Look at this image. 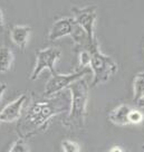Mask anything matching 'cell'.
I'll use <instances>...</instances> for the list:
<instances>
[{"instance_id": "ba28073f", "label": "cell", "mask_w": 144, "mask_h": 152, "mask_svg": "<svg viewBox=\"0 0 144 152\" xmlns=\"http://www.w3.org/2000/svg\"><path fill=\"white\" fill-rule=\"evenodd\" d=\"M26 101H27V96L24 94L20 95L18 99L12 101L8 105H6L5 109L0 112V121L7 122V123L18 121L21 116V111H23Z\"/></svg>"}, {"instance_id": "ffe728a7", "label": "cell", "mask_w": 144, "mask_h": 152, "mask_svg": "<svg viewBox=\"0 0 144 152\" xmlns=\"http://www.w3.org/2000/svg\"><path fill=\"white\" fill-rule=\"evenodd\" d=\"M136 104H137V106H140V107H144V96L141 100H139L136 102Z\"/></svg>"}, {"instance_id": "7c38bea8", "label": "cell", "mask_w": 144, "mask_h": 152, "mask_svg": "<svg viewBox=\"0 0 144 152\" xmlns=\"http://www.w3.org/2000/svg\"><path fill=\"white\" fill-rule=\"evenodd\" d=\"M133 100L137 102L144 96V72L137 73L133 81Z\"/></svg>"}, {"instance_id": "52a82bcc", "label": "cell", "mask_w": 144, "mask_h": 152, "mask_svg": "<svg viewBox=\"0 0 144 152\" xmlns=\"http://www.w3.org/2000/svg\"><path fill=\"white\" fill-rule=\"evenodd\" d=\"M77 27V21L74 17H64L56 20L50 28L48 39L50 42H55L65 36L72 37Z\"/></svg>"}, {"instance_id": "6da1fadb", "label": "cell", "mask_w": 144, "mask_h": 152, "mask_svg": "<svg viewBox=\"0 0 144 152\" xmlns=\"http://www.w3.org/2000/svg\"><path fill=\"white\" fill-rule=\"evenodd\" d=\"M69 107L60 106L54 101L35 102L27 110V113L17 124V133L21 139H29L46 131L50 120Z\"/></svg>"}, {"instance_id": "44dd1931", "label": "cell", "mask_w": 144, "mask_h": 152, "mask_svg": "<svg viewBox=\"0 0 144 152\" xmlns=\"http://www.w3.org/2000/svg\"><path fill=\"white\" fill-rule=\"evenodd\" d=\"M142 149H143V150H144V144H143V145H142Z\"/></svg>"}, {"instance_id": "5bb4252c", "label": "cell", "mask_w": 144, "mask_h": 152, "mask_svg": "<svg viewBox=\"0 0 144 152\" xmlns=\"http://www.w3.org/2000/svg\"><path fill=\"white\" fill-rule=\"evenodd\" d=\"M143 121H144V114L141 111L135 109L131 110L130 115H129V122H130V124L136 125V124L142 123Z\"/></svg>"}, {"instance_id": "9c48e42d", "label": "cell", "mask_w": 144, "mask_h": 152, "mask_svg": "<svg viewBox=\"0 0 144 152\" xmlns=\"http://www.w3.org/2000/svg\"><path fill=\"white\" fill-rule=\"evenodd\" d=\"M30 31L31 28L29 26H21V25H17L14 26L11 31H10V38L12 40V43L17 46V47L25 49L29 40V36H30Z\"/></svg>"}, {"instance_id": "e0dca14e", "label": "cell", "mask_w": 144, "mask_h": 152, "mask_svg": "<svg viewBox=\"0 0 144 152\" xmlns=\"http://www.w3.org/2000/svg\"><path fill=\"white\" fill-rule=\"evenodd\" d=\"M6 90H7V84L0 83V103H1V99H2V95H4Z\"/></svg>"}, {"instance_id": "7a4b0ae2", "label": "cell", "mask_w": 144, "mask_h": 152, "mask_svg": "<svg viewBox=\"0 0 144 152\" xmlns=\"http://www.w3.org/2000/svg\"><path fill=\"white\" fill-rule=\"evenodd\" d=\"M68 90L71 92V107L64 125L71 130H79L85 125L86 120L88 85L84 78H81L69 85Z\"/></svg>"}, {"instance_id": "8992f818", "label": "cell", "mask_w": 144, "mask_h": 152, "mask_svg": "<svg viewBox=\"0 0 144 152\" xmlns=\"http://www.w3.org/2000/svg\"><path fill=\"white\" fill-rule=\"evenodd\" d=\"M60 55H62L60 50L54 47H48L38 50L36 53V65H35L33 73L30 75V80L31 81L37 80V77L45 69H48L52 73V75L57 74L56 69H55V64H56L58 58L60 57Z\"/></svg>"}, {"instance_id": "9a60e30c", "label": "cell", "mask_w": 144, "mask_h": 152, "mask_svg": "<svg viewBox=\"0 0 144 152\" xmlns=\"http://www.w3.org/2000/svg\"><path fill=\"white\" fill-rule=\"evenodd\" d=\"M8 152H29V148L25 139L19 138L18 140H16V142L12 144L11 149Z\"/></svg>"}, {"instance_id": "5b68a950", "label": "cell", "mask_w": 144, "mask_h": 152, "mask_svg": "<svg viewBox=\"0 0 144 152\" xmlns=\"http://www.w3.org/2000/svg\"><path fill=\"white\" fill-rule=\"evenodd\" d=\"M91 67H86V68H81L79 71L71 74H55L47 82L44 90V95L46 97H50L55 94H58L64 88H68L69 85H72L74 82L81 80L88 73H91Z\"/></svg>"}, {"instance_id": "8fae6325", "label": "cell", "mask_w": 144, "mask_h": 152, "mask_svg": "<svg viewBox=\"0 0 144 152\" xmlns=\"http://www.w3.org/2000/svg\"><path fill=\"white\" fill-rule=\"evenodd\" d=\"M14 63V54L11 49L6 46H0V73L10 71Z\"/></svg>"}, {"instance_id": "ac0fdd59", "label": "cell", "mask_w": 144, "mask_h": 152, "mask_svg": "<svg viewBox=\"0 0 144 152\" xmlns=\"http://www.w3.org/2000/svg\"><path fill=\"white\" fill-rule=\"evenodd\" d=\"M4 26H5V21H4V14L0 10V33H2L4 30Z\"/></svg>"}, {"instance_id": "2e32d148", "label": "cell", "mask_w": 144, "mask_h": 152, "mask_svg": "<svg viewBox=\"0 0 144 152\" xmlns=\"http://www.w3.org/2000/svg\"><path fill=\"white\" fill-rule=\"evenodd\" d=\"M91 53L86 50V49H83L81 54H79V66L81 68H86L91 65Z\"/></svg>"}, {"instance_id": "30bf717a", "label": "cell", "mask_w": 144, "mask_h": 152, "mask_svg": "<svg viewBox=\"0 0 144 152\" xmlns=\"http://www.w3.org/2000/svg\"><path fill=\"white\" fill-rule=\"evenodd\" d=\"M131 107L126 104H121L113 110L110 113L108 118L110 121L115 125H121V126H125V125H130L129 122V115L131 112Z\"/></svg>"}, {"instance_id": "277c9868", "label": "cell", "mask_w": 144, "mask_h": 152, "mask_svg": "<svg viewBox=\"0 0 144 152\" xmlns=\"http://www.w3.org/2000/svg\"><path fill=\"white\" fill-rule=\"evenodd\" d=\"M74 18L77 21V24L83 28L86 33L87 39H88V48L87 50L91 52L92 49L98 47V44L95 38V21H96V7L89 6L84 8H73Z\"/></svg>"}, {"instance_id": "3957f363", "label": "cell", "mask_w": 144, "mask_h": 152, "mask_svg": "<svg viewBox=\"0 0 144 152\" xmlns=\"http://www.w3.org/2000/svg\"><path fill=\"white\" fill-rule=\"evenodd\" d=\"M91 69L93 72L92 86H97L108 82L119 71L117 64L112 57L101 53L98 47L91 52Z\"/></svg>"}, {"instance_id": "4fadbf2b", "label": "cell", "mask_w": 144, "mask_h": 152, "mask_svg": "<svg viewBox=\"0 0 144 152\" xmlns=\"http://www.w3.org/2000/svg\"><path fill=\"white\" fill-rule=\"evenodd\" d=\"M62 149L63 152H79L81 151V148H79V144L75 141H72V140H63L62 143Z\"/></svg>"}, {"instance_id": "d6986e66", "label": "cell", "mask_w": 144, "mask_h": 152, "mask_svg": "<svg viewBox=\"0 0 144 152\" xmlns=\"http://www.w3.org/2000/svg\"><path fill=\"white\" fill-rule=\"evenodd\" d=\"M110 152H123V150L121 147H113L110 150Z\"/></svg>"}]
</instances>
